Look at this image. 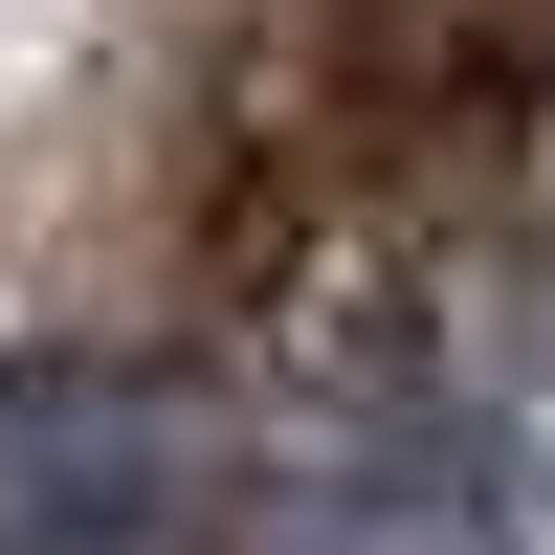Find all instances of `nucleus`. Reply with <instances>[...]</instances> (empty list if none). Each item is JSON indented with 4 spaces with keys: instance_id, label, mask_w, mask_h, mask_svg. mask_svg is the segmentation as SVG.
Returning a JSON list of instances; mask_svg holds the SVG:
<instances>
[{
    "instance_id": "f257e3e1",
    "label": "nucleus",
    "mask_w": 555,
    "mask_h": 555,
    "mask_svg": "<svg viewBox=\"0 0 555 555\" xmlns=\"http://www.w3.org/2000/svg\"><path fill=\"white\" fill-rule=\"evenodd\" d=\"M222 555H489V533H467V489H444V467H400V444H334V467H267Z\"/></svg>"
},
{
    "instance_id": "f03ea898",
    "label": "nucleus",
    "mask_w": 555,
    "mask_h": 555,
    "mask_svg": "<svg viewBox=\"0 0 555 555\" xmlns=\"http://www.w3.org/2000/svg\"><path fill=\"white\" fill-rule=\"evenodd\" d=\"M0 555H178V512H44V533H0Z\"/></svg>"
}]
</instances>
